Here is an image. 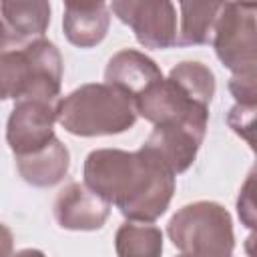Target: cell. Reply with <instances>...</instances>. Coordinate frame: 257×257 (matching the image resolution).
I'll return each mask as SVG.
<instances>
[{"mask_svg": "<svg viewBox=\"0 0 257 257\" xmlns=\"http://www.w3.org/2000/svg\"><path fill=\"white\" fill-rule=\"evenodd\" d=\"M84 185L131 223H153L169 209L175 175L147 147L137 153L98 149L84 161Z\"/></svg>", "mask_w": 257, "mask_h": 257, "instance_id": "cell-1", "label": "cell"}, {"mask_svg": "<svg viewBox=\"0 0 257 257\" xmlns=\"http://www.w3.org/2000/svg\"><path fill=\"white\" fill-rule=\"evenodd\" d=\"M56 122L76 137H106L128 131L137 120L133 100L106 82L82 84L54 104Z\"/></svg>", "mask_w": 257, "mask_h": 257, "instance_id": "cell-2", "label": "cell"}, {"mask_svg": "<svg viewBox=\"0 0 257 257\" xmlns=\"http://www.w3.org/2000/svg\"><path fill=\"white\" fill-rule=\"evenodd\" d=\"M60 80L62 56L46 38L0 54V100H44L54 104L60 94Z\"/></svg>", "mask_w": 257, "mask_h": 257, "instance_id": "cell-3", "label": "cell"}, {"mask_svg": "<svg viewBox=\"0 0 257 257\" xmlns=\"http://www.w3.org/2000/svg\"><path fill=\"white\" fill-rule=\"evenodd\" d=\"M167 233L189 257H231L235 247L231 215L215 201L185 205L171 217Z\"/></svg>", "mask_w": 257, "mask_h": 257, "instance_id": "cell-4", "label": "cell"}, {"mask_svg": "<svg viewBox=\"0 0 257 257\" xmlns=\"http://www.w3.org/2000/svg\"><path fill=\"white\" fill-rule=\"evenodd\" d=\"M255 4L223 2L213 28V46L219 60L233 74H257Z\"/></svg>", "mask_w": 257, "mask_h": 257, "instance_id": "cell-5", "label": "cell"}, {"mask_svg": "<svg viewBox=\"0 0 257 257\" xmlns=\"http://www.w3.org/2000/svg\"><path fill=\"white\" fill-rule=\"evenodd\" d=\"M137 114L157 124H179L197 133H207L209 106L193 100L175 80L169 76L153 84L135 102Z\"/></svg>", "mask_w": 257, "mask_h": 257, "instance_id": "cell-6", "label": "cell"}, {"mask_svg": "<svg viewBox=\"0 0 257 257\" xmlns=\"http://www.w3.org/2000/svg\"><path fill=\"white\" fill-rule=\"evenodd\" d=\"M128 24L145 48H171L177 44V10L167 0H116L108 6Z\"/></svg>", "mask_w": 257, "mask_h": 257, "instance_id": "cell-7", "label": "cell"}, {"mask_svg": "<svg viewBox=\"0 0 257 257\" xmlns=\"http://www.w3.org/2000/svg\"><path fill=\"white\" fill-rule=\"evenodd\" d=\"M56 112L52 102L16 100L6 126V141L16 157L32 155L56 139Z\"/></svg>", "mask_w": 257, "mask_h": 257, "instance_id": "cell-8", "label": "cell"}, {"mask_svg": "<svg viewBox=\"0 0 257 257\" xmlns=\"http://www.w3.org/2000/svg\"><path fill=\"white\" fill-rule=\"evenodd\" d=\"M108 213L110 205L84 183L66 185L54 201L56 223L68 231H96L106 223Z\"/></svg>", "mask_w": 257, "mask_h": 257, "instance_id": "cell-9", "label": "cell"}, {"mask_svg": "<svg viewBox=\"0 0 257 257\" xmlns=\"http://www.w3.org/2000/svg\"><path fill=\"white\" fill-rule=\"evenodd\" d=\"M163 78L165 76L153 58L131 48L116 52L104 70L106 84L124 92L133 102Z\"/></svg>", "mask_w": 257, "mask_h": 257, "instance_id": "cell-10", "label": "cell"}, {"mask_svg": "<svg viewBox=\"0 0 257 257\" xmlns=\"http://www.w3.org/2000/svg\"><path fill=\"white\" fill-rule=\"evenodd\" d=\"M203 139H205L203 133H197L187 126L157 124L151 137L143 143V147L153 151L177 177L179 173H185L195 163V157L199 153Z\"/></svg>", "mask_w": 257, "mask_h": 257, "instance_id": "cell-11", "label": "cell"}, {"mask_svg": "<svg viewBox=\"0 0 257 257\" xmlns=\"http://www.w3.org/2000/svg\"><path fill=\"white\" fill-rule=\"evenodd\" d=\"M110 24V10L104 2H66L62 28L70 44L90 48L102 42Z\"/></svg>", "mask_w": 257, "mask_h": 257, "instance_id": "cell-12", "label": "cell"}, {"mask_svg": "<svg viewBox=\"0 0 257 257\" xmlns=\"http://www.w3.org/2000/svg\"><path fill=\"white\" fill-rule=\"evenodd\" d=\"M0 12L10 36V44H28L38 40L44 36L50 24V4L44 0H6L0 2Z\"/></svg>", "mask_w": 257, "mask_h": 257, "instance_id": "cell-13", "label": "cell"}, {"mask_svg": "<svg viewBox=\"0 0 257 257\" xmlns=\"http://www.w3.org/2000/svg\"><path fill=\"white\" fill-rule=\"evenodd\" d=\"M16 167L26 183L34 187H52L60 183L68 173L70 153L58 139H54L32 155L16 157Z\"/></svg>", "mask_w": 257, "mask_h": 257, "instance_id": "cell-14", "label": "cell"}, {"mask_svg": "<svg viewBox=\"0 0 257 257\" xmlns=\"http://www.w3.org/2000/svg\"><path fill=\"white\" fill-rule=\"evenodd\" d=\"M223 2H181V32L179 44L209 42Z\"/></svg>", "mask_w": 257, "mask_h": 257, "instance_id": "cell-15", "label": "cell"}, {"mask_svg": "<svg viewBox=\"0 0 257 257\" xmlns=\"http://www.w3.org/2000/svg\"><path fill=\"white\" fill-rule=\"evenodd\" d=\"M118 257H161L163 233L149 223H124L114 237Z\"/></svg>", "mask_w": 257, "mask_h": 257, "instance_id": "cell-16", "label": "cell"}, {"mask_svg": "<svg viewBox=\"0 0 257 257\" xmlns=\"http://www.w3.org/2000/svg\"><path fill=\"white\" fill-rule=\"evenodd\" d=\"M169 78L175 80L193 100L209 106L215 94V74L209 66L197 60H185L171 68Z\"/></svg>", "mask_w": 257, "mask_h": 257, "instance_id": "cell-17", "label": "cell"}, {"mask_svg": "<svg viewBox=\"0 0 257 257\" xmlns=\"http://www.w3.org/2000/svg\"><path fill=\"white\" fill-rule=\"evenodd\" d=\"M253 120H255V106H247V104H235L231 110H229V116H227V122L229 126L241 135L249 147L253 149L255 141H253Z\"/></svg>", "mask_w": 257, "mask_h": 257, "instance_id": "cell-18", "label": "cell"}, {"mask_svg": "<svg viewBox=\"0 0 257 257\" xmlns=\"http://www.w3.org/2000/svg\"><path fill=\"white\" fill-rule=\"evenodd\" d=\"M229 90L237 104L257 106V74H233L229 80Z\"/></svg>", "mask_w": 257, "mask_h": 257, "instance_id": "cell-19", "label": "cell"}, {"mask_svg": "<svg viewBox=\"0 0 257 257\" xmlns=\"http://www.w3.org/2000/svg\"><path fill=\"white\" fill-rule=\"evenodd\" d=\"M255 175L251 173L249 179L245 181L243 189H241V195H239V201H237V211H239V217L243 219V223L247 227H253L255 225V203H253V179Z\"/></svg>", "mask_w": 257, "mask_h": 257, "instance_id": "cell-20", "label": "cell"}, {"mask_svg": "<svg viewBox=\"0 0 257 257\" xmlns=\"http://www.w3.org/2000/svg\"><path fill=\"white\" fill-rule=\"evenodd\" d=\"M12 249H14V235L4 223H0V257H10Z\"/></svg>", "mask_w": 257, "mask_h": 257, "instance_id": "cell-21", "label": "cell"}, {"mask_svg": "<svg viewBox=\"0 0 257 257\" xmlns=\"http://www.w3.org/2000/svg\"><path fill=\"white\" fill-rule=\"evenodd\" d=\"M12 44H10V36H8V30H6V26H4V22H2V18H0V54L4 52V50H8Z\"/></svg>", "mask_w": 257, "mask_h": 257, "instance_id": "cell-22", "label": "cell"}, {"mask_svg": "<svg viewBox=\"0 0 257 257\" xmlns=\"http://www.w3.org/2000/svg\"><path fill=\"white\" fill-rule=\"evenodd\" d=\"M10 257H46V255L40 249H22V251H18V253H14Z\"/></svg>", "mask_w": 257, "mask_h": 257, "instance_id": "cell-23", "label": "cell"}, {"mask_svg": "<svg viewBox=\"0 0 257 257\" xmlns=\"http://www.w3.org/2000/svg\"><path fill=\"white\" fill-rule=\"evenodd\" d=\"M179 257H189V255H183V253H181V255H179Z\"/></svg>", "mask_w": 257, "mask_h": 257, "instance_id": "cell-24", "label": "cell"}]
</instances>
